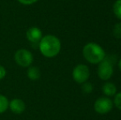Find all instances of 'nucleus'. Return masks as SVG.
<instances>
[{
	"mask_svg": "<svg viewBox=\"0 0 121 120\" xmlns=\"http://www.w3.org/2000/svg\"><path fill=\"white\" fill-rule=\"evenodd\" d=\"M39 46L41 54L47 58L55 57L59 54L61 50L60 40L52 35H47L42 37Z\"/></svg>",
	"mask_w": 121,
	"mask_h": 120,
	"instance_id": "nucleus-1",
	"label": "nucleus"
},
{
	"mask_svg": "<svg viewBox=\"0 0 121 120\" xmlns=\"http://www.w3.org/2000/svg\"><path fill=\"white\" fill-rule=\"evenodd\" d=\"M82 54L85 59L92 64H98L105 58V52L96 43H88L83 47Z\"/></svg>",
	"mask_w": 121,
	"mask_h": 120,
	"instance_id": "nucleus-2",
	"label": "nucleus"
},
{
	"mask_svg": "<svg viewBox=\"0 0 121 120\" xmlns=\"http://www.w3.org/2000/svg\"><path fill=\"white\" fill-rule=\"evenodd\" d=\"M113 72L114 68L111 61L105 58L99 63L98 69H97V73H98L99 77L101 80L107 81L112 77Z\"/></svg>",
	"mask_w": 121,
	"mask_h": 120,
	"instance_id": "nucleus-3",
	"label": "nucleus"
},
{
	"mask_svg": "<svg viewBox=\"0 0 121 120\" xmlns=\"http://www.w3.org/2000/svg\"><path fill=\"white\" fill-rule=\"evenodd\" d=\"M90 77V70L88 67L84 64H78L73 68V80L79 84H82L88 80Z\"/></svg>",
	"mask_w": 121,
	"mask_h": 120,
	"instance_id": "nucleus-4",
	"label": "nucleus"
},
{
	"mask_svg": "<svg viewBox=\"0 0 121 120\" xmlns=\"http://www.w3.org/2000/svg\"><path fill=\"white\" fill-rule=\"evenodd\" d=\"M114 103L108 97H100L95 101L94 109L100 114H106L113 109Z\"/></svg>",
	"mask_w": 121,
	"mask_h": 120,
	"instance_id": "nucleus-5",
	"label": "nucleus"
},
{
	"mask_svg": "<svg viewBox=\"0 0 121 120\" xmlns=\"http://www.w3.org/2000/svg\"><path fill=\"white\" fill-rule=\"evenodd\" d=\"M14 58L16 62L21 67H29L33 62L32 54L27 50H18L14 55Z\"/></svg>",
	"mask_w": 121,
	"mask_h": 120,
	"instance_id": "nucleus-6",
	"label": "nucleus"
},
{
	"mask_svg": "<svg viewBox=\"0 0 121 120\" xmlns=\"http://www.w3.org/2000/svg\"><path fill=\"white\" fill-rule=\"evenodd\" d=\"M26 38L31 43H37L42 39V31L38 27H30L26 31Z\"/></svg>",
	"mask_w": 121,
	"mask_h": 120,
	"instance_id": "nucleus-7",
	"label": "nucleus"
},
{
	"mask_svg": "<svg viewBox=\"0 0 121 120\" xmlns=\"http://www.w3.org/2000/svg\"><path fill=\"white\" fill-rule=\"evenodd\" d=\"M9 107L11 110L16 114H20L23 113L26 109L25 103L20 99H13L9 103Z\"/></svg>",
	"mask_w": 121,
	"mask_h": 120,
	"instance_id": "nucleus-8",
	"label": "nucleus"
},
{
	"mask_svg": "<svg viewBox=\"0 0 121 120\" xmlns=\"http://www.w3.org/2000/svg\"><path fill=\"white\" fill-rule=\"evenodd\" d=\"M102 91L106 96H113L116 94L117 88L114 83L107 82L102 86Z\"/></svg>",
	"mask_w": 121,
	"mask_h": 120,
	"instance_id": "nucleus-9",
	"label": "nucleus"
},
{
	"mask_svg": "<svg viewBox=\"0 0 121 120\" xmlns=\"http://www.w3.org/2000/svg\"><path fill=\"white\" fill-rule=\"evenodd\" d=\"M27 77L32 81H36L40 77V71L37 67H30L27 71Z\"/></svg>",
	"mask_w": 121,
	"mask_h": 120,
	"instance_id": "nucleus-10",
	"label": "nucleus"
},
{
	"mask_svg": "<svg viewBox=\"0 0 121 120\" xmlns=\"http://www.w3.org/2000/svg\"><path fill=\"white\" fill-rule=\"evenodd\" d=\"M9 107V102L4 95H0V114H3Z\"/></svg>",
	"mask_w": 121,
	"mask_h": 120,
	"instance_id": "nucleus-11",
	"label": "nucleus"
},
{
	"mask_svg": "<svg viewBox=\"0 0 121 120\" xmlns=\"http://www.w3.org/2000/svg\"><path fill=\"white\" fill-rule=\"evenodd\" d=\"M113 11L115 17L121 21V0L115 1V3H114L113 6Z\"/></svg>",
	"mask_w": 121,
	"mask_h": 120,
	"instance_id": "nucleus-12",
	"label": "nucleus"
},
{
	"mask_svg": "<svg viewBox=\"0 0 121 120\" xmlns=\"http://www.w3.org/2000/svg\"><path fill=\"white\" fill-rule=\"evenodd\" d=\"M114 36L117 39H121V21L115 25L113 29Z\"/></svg>",
	"mask_w": 121,
	"mask_h": 120,
	"instance_id": "nucleus-13",
	"label": "nucleus"
},
{
	"mask_svg": "<svg viewBox=\"0 0 121 120\" xmlns=\"http://www.w3.org/2000/svg\"><path fill=\"white\" fill-rule=\"evenodd\" d=\"M82 91H84L86 94H90V93L92 92L93 91V86L91 83H90V82H84L83 83V86L82 87Z\"/></svg>",
	"mask_w": 121,
	"mask_h": 120,
	"instance_id": "nucleus-14",
	"label": "nucleus"
},
{
	"mask_svg": "<svg viewBox=\"0 0 121 120\" xmlns=\"http://www.w3.org/2000/svg\"><path fill=\"white\" fill-rule=\"evenodd\" d=\"M114 104L116 106V108H118L119 109L121 110V92L117 93L115 96L114 99Z\"/></svg>",
	"mask_w": 121,
	"mask_h": 120,
	"instance_id": "nucleus-15",
	"label": "nucleus"
},
{
	"mask_svg": "<svg viewBox=\"0 0 121 120\" xmlns=\"http://www.w3.org/2000/svg\"><path fill=\"white\" fill-rule=\"evenodd\" d=\"M19 3H22V4H25V5H30V4H32V3H35L37 2L38 0H17Z\"/></svg>",
	"mask_w": 121,
	"mask_h": 120,
	"instance_id": "nucleus-16",
	"label": "nucleus"
},
{
	"mask_svg": "<svg viewBox=\"0 0 121 120\" xmlns=\"http://www.w3.org/2000/svg\"><path fill=\"white\" fill-rule=\"evenodd\" d=\"M5 76H6V70L3 66L0 65V80L4 78Z\"/></svg>",
	"mask_w": 121,
	"mask_h": 120,
	"instance_id": "nucleus-17",
	"label": "nucleus"
},
{
	"mask_svg": "<svg viewBox=\"0 0 121 120\" xmlns=\"http://www.w3.org/2000/svg\"><path fill=\"white\" fill-rule=\"evenodd\" d=\"M119 68H120V70L121 71V59L120 60V62H119Z\"/></svg>",
	"mask_w": 121,
	"mask_h": 120,
	"instance_id": "nucleus-18",
	"label": "nucleus"
}]
</instances>
